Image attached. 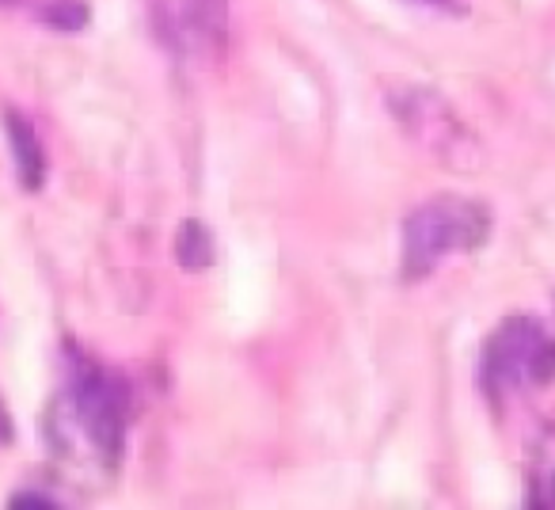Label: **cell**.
<instances>
[{
    "instance_id": "cell-10",
    "label": "cell",
    "mask_w": 555,
    "mask_h": 510,
    "mask_svg": "<svg viewBox=\"0 0 555 510\" xmlns=\"http://www.w3.org/2000/svg\"><path fill=\"white\" fill-rule=\"evenodd\" d=\"M12 438H16V431H12L9 411H4V404H0V446H9Z\"/></svg>"
},
{
    "instance_id": "cell-5",
    "label": "cell",
    "mask_w": 555,
    "mask_h": 510,
    "mask_svg": "<svg viewBox=\"0 0 555 510\" xmlns=\"http://www.w3.org/2000/svg\"><path fill=\"white\" fill-rule=\"evenodd\" d=\"M396 118H400L411 138L423 141L430 153L446 156V161H461L468 133H464V126L456 123V115L449 111V103L441 100V95L423 92V88H418V92H403L400 100H396Z\"/></svg>"
},
{
    "instance_id": "cell-4",
    "label": "cell",
    "mask_w": 555,
    "mask_h": 510,
    "mask_svg": "<svg viewBox=\"0 0 555 510\" xmlns=\"http://www.w3.org/2000/svg\"><path fill=\"white\" fill-rule=\"evenodd\" d=\"M149 20L179 58H202L224 39V0H149Z\"/></svg>"
},
{
    "instance_id": "cell-3",
    "label": "cell",
    "mask_w": 555,
    "mask_h": 510,
    "mask_svg": "<svg viewBox=\"0 0 555 510\" xmlns=\"http://www.w3.org/2000/svg\"><path fill=\"white\" fill-rule=\"evenodd\" d=\"M483 393L502 400L509 388L555 381V340L532 317H509L483 347Z\"/></svg>"
},
{
    "instance_id": "cell-6",
    "label": "cell",
    "mask_w": 555,
    "mask_h": 510,
    "mask_svg": "<svg viewBox=\"0 0 555 510\" xmlns=\"http://www.w3.org/2000/svg\"><path fill=\"white\" fill-rule=\"evenodd\" d=\"M4 130H9L12 161H16L24 191H42V183H47V149H42L35 126L20 111H4Z\"/></svg>"
},
{
    "instance_id": "cell-1",
    "label": "cell",
    "mask_w": 555,
    "mask_h": 510,
    "mask_svg": "<svg viewBox=\"0 0 555 510\" xmlns=\"http://www.w3.org/2000/svg\"><path fill=\"white\" fill-rule=\"evenodd\" d=\"M491 237V214L479 202L461 194H441L411 209L403 221V255L400 275L408 282H418L446 264L449 252H472Z\"/></svg>"
},
{
    "instance_id": "cell-9",
    "label": "cell",
    "mask_w": 555,
    "mask_h": 510,
    "mask_svg": "<svg viewBox=\"0 0 555 510\" xmlns=\"http://www.w3.org/2000/svg\"><path fill=\"white\" fill-rule=\"evenodd\" d=\"M12 507H57V502H50L47 495H31V492H20V495H12Z\"/></svg>"
},
{
    "instance_id": "cell-8",
    "label": "cell",
    "mask_w": 555,
    "mask_h": 510,
    "mask_svg": "<svg viewBox=\"0 0 555 510\" xmlns=\"http://www.w3.org/2000/svg\"><path fill=\"white\" fill-rule=\"evenodd\" d=\"M42 16L50 20L54 27H65V31H77V27H85V20H88V12H85V4L80 0H57V4H50Z\"/></svg>"
},
{
    "instance_id": "cell-7",
    "label": "cell",
    "mask_w": 555,
    "mask_h": 510,
    "mask_svg": "<svg viewBox=\"0 0 555 510\" xmlns=\"http://www.w3.org/2000/svg\"><path fill=\"white\" fill-rule=\"evenodd\" d=\"M176 255L186 271H202V267H209V259H214V240H209L206 225L183 221V229H179V237H176Z\"/></svg>"
},
{
    "instance_id": "cell-2",
    "label": "cell",
    "mask_w": 555,
    "mask_h": 510,
    "mask_svg": "<svg viewBox=\"0 0 555 510\" xmlns=\"http://www.w3.org/2000/svg\"><path fill=\"white\" fill-rule=\"evenodd\" d=\"M69 411L92 449L107 464L118 461L130 416V388L118 373L88 362L80 350H69Z\"/></svg>"
},
{
    "instance_id": "cell-11",
    "label": "cell",
    "mask_w": 555,
    "mask_h": 510,
    "mask_svg": "<svg viewBox=\"0 0 555 510\" xmlns=\"http://www.w3.org/2000/svg\"><path fill=\"white\" fill-rule=\"evenodd\" d=\"M0 4H16V0H0Z\"/></svg>"
}]
</instances>
